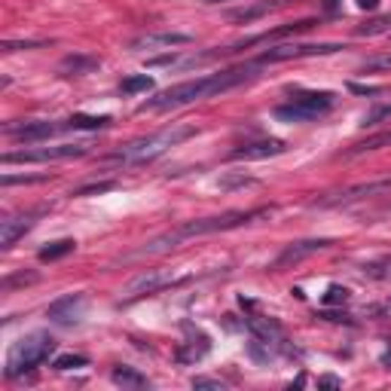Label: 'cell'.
<instances>
[{"instance_id":"obj_1","label":"cell","mask_w":391,"mask_h":391,"mask_svg":"<svg viewBox=\"0 0 391 391\" xmlns=\"http://www.w3.org/2000/svg\"><path fill=\"white\" fill-rule=\"evenodd\" d=\"M257 61H248V65H238V68H229V70H220V74H208V77H196V79H186V83H177L165 92H159L156 98H147L141 104V110H172V108H184V104H193V101H205L211 95H220L226 89H236L248 83V79L257 77Z\"/></svg>"},{"instance_id":"obj_2","label":"cell","mask_w":391,"mask_h":391,"mask_svg":"<svg viewBox=\"0 0 391 391\" xmlns=\"http://www.w3.org/2000/svg\"><path fill=\"white\" fill-rule=\"evenodd\" d=\"M266 214H272V208H251V211H224V214H214V217H199V220H186V224L168 229L165 236H156L153 242H147L144 248L138 251V257H147V254H162V251H172V248L184 245L186 238H196V236H211V233H226V229H238L245 224H254Z\"/></svg>"},{"instance_id":"obj_3","label":"cell","mask_w":391,"mask_h":391,"mask_svg":"<svg viewBox=\"0 0 391 391\" xmlns=\"http://www.w3.org/2000/svg\"><path fill=\"white\" fill-rule=\"evenodd\" d=\"M196 132H199V129L190 126V122H174V126L159 129V132H153V135L129 141V144H122L120 150H113L108 159H110V162H120V165H147V162H153V159L165 156L168 150L177 147L181 141L193 138Z\"/></svg>"},{"instance_id":"obj_4","label":"cell","mask_w":391,"mask_h":391,"mask_svg":"<svg viewBox=\"0 0 391 391\" xmlns=\"http://www.w3.org/2000/svg\"><path fill=\"white\" fill-rule=\"evenodd\" d=\"M52 352H56V340H52L49 333L37 331V333L22 336V340L10 349V358H6L4 376L6 379H19V376H25V373L37 370Z\"/></svg>"},{"instance_id":"obj_5","label":"cell","mask_w":391,"mask_h":391,"mask_svg":"<svg viewBox=\"0 0 391 391\" xmlns=\"http://www.w3.org/2000/svg\"><path fill=\"white\" fill-rule=\"evenodd\" d=\"M331 108H333L331 92H297L288 104L275 108V117L284 122H312L318 117H324Z\"/></svg>"},{"instance_id":"obj_6","label":"cell","mask_w":391,"mask_h":391,"mask_svg":"<svg viewBox=\"0 0 391 391\" xmlns=\"http://www.w3.org/2000/svg\"><path fill=\"white\" fill-rule=\"evenodd\" d=\"M340 43H275L257 58V65H275V61H290V58H312V56H331L340 52Z\"/></svg>"},{"instance_id":"obj_7","label":"cell","mask_w":391,"mask_h":391,"mask_svg":"<svg viewBox=\"0 0 391 391\" xmlns=\"http://www.w3.org/2000/svg\"><path fill=\"white\" fill-rule=\"evenodd\" d=\"M86 144H58V147H34V150H15V153H4V165L15 162H52V159H70L83 156Z\"/></svg>"},{"instance_id":"obj_8","label":"cell","mask_w":391,"mask_h":391,"mask_svg":"<svg viewBox=\"0 0 391 391\" xmlns=\"http://www.w3.org/2000/svg\"><path fill=\"white\" fill-rule=\"evenodd\" d=\"M184 278H177L174 272L168 269H150L144 275H138V278H132L126 284V300H138V297H153V293L165 290V288H174V284H181Z\"/></svg>"},{"instance_id":"obj_9","label":"cell","mask_w":391,"mask_h":391,"mask_svg":"<svg viewBox=\"0 0 391 391\" xmlns=\"http://www.w3.org/2000/svg\"><path fill=\"white\" fill-rule=\"evenodd\" d=\"M86 315V293H65V297L52 300L49 309H46V318L56 324H79Z\"/></svg>"},{"instance_id":"obj_10","label":"cell","mask_w":391,"mask_h":391,"mask_svg":"<svg viewBox=\"0 0 391 391\" xmlns=\"http://www.w3.org/2000/svg\"><path fill=\"white\" fill-rule=\"evenodd\" d=\"M331 245H333V238H303V242H290L278 257H275L272 269H288V266H297V263H303L306 257H312L318 251H327Z\"/></svg>"},{"instance_id":"obj_11","label":"cell","mask_w":391,"mask_h":391,"mask_svg":"<svg viewBox=\"0 0 391 391\" xmlns=\"http://www.w3.org/2000/svg\"><path fill=\"white\" fill-rule=\"evenodd\" d=\"M193 37L181 31H153V34H141L129 43L132 52H153V49H172V46H186Z\"/></svg>"},{"instance_id":"obj_12","label":"cell","mask_w":391,"mask_h":391,"mask_svg":"<svg viewBox=\"0 0 391 391\" xmlns=\"http://www.w3.org/2000/svg\"><path fill=\"white\" fill-rule=\"evenodd\" d=\"M31 226H34V211H28V214H6L0 220V248L13 251L15 242H19Z\"/></svg>"},{"instance_id":"obj_13","label":"cell","mask_w":391,"mask_h":391,"mask_svg":"<svg viewBox=\"0 0 391 391\" xmlns=\"http://www.w3.org/2000/svg\"><path fill=\"white\" fill-rule=\"evenodd\" d=\"M284 141L278 138H266V141H251V144H242L236 147L233 153H229V159H245V162H254V159H269V156H278L284 153Z\"/></svg>"},{"instance_id":"obj_14","label":"cell","mask_w":391,"mask_h":391,"mask_svg":"<svg viewBox=\"0 0 391 391\" xmlns=\"http://www.w3.org/2000/svg\"><path fill=\"white\" fill-rule=\"evenodd\" d=\"M58 129H65V126H56V122H25V126L19 129H6V135L15 138L19 144H37V141H46L52 138Z\"/></svg>"},{"instance_id":"obj_15","label":"cell","mask_w":391,"mask_h":391,"mask_svg":"<svg viewBox=\"0 0 391 391\" xmlns=\"http://www.w3.org/2000/svg\"><path fill=\"white\" fill-rule=\"evenodd\" d=\"M211 352V340L205 333H196V336H190L181 349L174 352V361L177 364H196V361H202L205 354Z\"/></svg>"},{"instance_id":"obj_16","label":"cell","mask_w":391,"mask_h":391,"mask_svg":"<svg viewBox=\"0 0 391 391\" xmlns=\"http://www.w3.org/2000/svg\"><path fill=\"white\" fill-rule=\"evenodd\" d=\"M248 327H251V333L257 336V342H263L266 349H269V345H281L284 342L281 327L275 324L272 318H248Z\"/></svg>"},{"instance_id":"obj_17","label":"cell","mask_w":391,"mask_h":391,"mask_svg":"<svg viewBox=\"0 0 391 391\" xmlns=\"http://www.w3.org/2000/svg\"><path fill=\"white\" fill-rule=\"evenodd\" d=\"M95 68H101V61H98L95 56H79V52L65 56V58H61V65H58V70L65 77H83V74H92Z\"/></svg>"},{"instance_id":"obj_18","label":"cell","mask_w":391,"mask_h":391,"mask_svg":"<svg viewBox=\"0 0 391 391\" xmlns=\"http://www.w3.org/2000/svg\"><path fill=\"white\" fill-rule=\"evenodd\" d=\"M113 385H122V388H147L150 379L141 373L138 367H129V364H120V367H113L110 373Z\"/></svg>"},{"instance_id":"obj_19","label":"cell","mask_w":391,"mask_h":391,"mask_svg":"<svg viewBox=\"0 0 391 391\" xmlns=\"http://www.w3.org/2000/svg\"><path fill=\"white\" fill-rule=\"evenodd\" d=\"M284 0H257V4H251L248 10H238V13H233L229 19L233 22H254V19H260V15H266V13H272L275 6H281Z\"/></svg>"},{"instance_id":"obj_20","label":"cell","mask_w":391,"mask_h":391,"mask_svg":"<svg viewBox=\"0 0 391 391\" xmlns=\"http://www.w3.org/2000/svg\"><path fill=\"white\" fill-rule=\"evenodd\" d=\"M77 251V242L74 238H58V242H52L46 248H40V260L43 263H52V260H61V257H68V254H74Z\"/></svg>"},{"instance_id":"obj_21","label":"cell","mask_w":391,"mask_h":391,"mask_svg":"<svg viewBox=\"0 0 391 391\" xmlns=\"http://www.w3.org/2000/svg\"><path fill=\"white\" fill-rule=\"evenodd\" d=\"M382 147H391V132H382V135H373L367 141H358L345 150V156H361V153H373V150H382Z\"/></svg>"},{"instance_id":"obj_22","label":"cell","mask_w":391,"mask_h":391,"mask_svg":"<svg viewBox=\"0 0 391 391\" xmlns=\"http://www.w3.org/2000/svg\"><path fill=\"white\" fill-rule=\"evenodd\" d=\"M110 117H86V113H74L65 126L68 129H108L110 126Z\"/></svg>"},{"instance_id":"obj_23","label":"cell","mask_w":391,"mask_h":391,"mask_svg":"<svg viewBox=\"0 0 391 391\" xmlns=\"http://www.w3.org/2000/svg\"><path fill=\"white\" fill-rule=\"evenodd\" d=\"M153 89V79H150L147 74H135V77H126L120 83V92L122 95H138V92H150Z\"/></svg>"},{"instance_id":"obj_24","label":"cell","mask_w":391,"mask_h":391,"mask_svg":"<svg viewBox=\"0 0 391 391\" xmlns=\"http://www.w3.org/2000/svg\"><path fill=\"white\" fill-rule=\"evenodd\" d=\"M52 367L56 370H79V367H89V358L86 354H58V358L52 361Z\"/></svg>"},{"instance_id":"obj_25","label":"cell","mask_w":391,"mask_h":391,"mask_svg":"<svg viewBox=\"0 0 391 391\" xmlns=\"http://www.w3.org/2000/svg\"><path fill=\"white\" fill-rule=\"evenodd\" d=\"M364 74H376V70H391V52H385V56H373L361 65Z\"/></svg>"},{"instance_id":"obj_26","label":"cell","mask_w":391,"mask_h":391,"mask_svg":"<svg viewBox=\"0 0 391 391\" xmlns=\"http://www.w3.org/2000/svg\"><path fill=\"white\" fill-rule=\"evenodd\" d=\"M385 31H391V15H385V19H373V22H367V25H361L358 28V34H364V37H373V34H385Z\"/></svg>"},{"instance_id":"obj_27","label":"cell","mask_w":391,"mask_h":391,"mask_svg":"<svg viewBox=\"0 0 391 391\" xmlns=\"http://www.w3.org/2000/svg\"><path fill=\"white\" fill-rule=\"evenodd\" d=\"M40 46H46V43L43 40H6L4 46H0V52L10 56V52H19V49H40Z\"/></svg>"},{"instance_id":"obj_28","label":"cell","mask_w":391,"mask_h":391,"mask_svg":"<svg viewBox=\"0 0 391 391\" xmlns=\"http://www.w3.org/2000/svg\"><path fill=\"white\" fill-rule=\"evenodd\" d=\"M254 177H245V174H229V177H220L217 186L220 190H236V186H251Z\"/></svg>"},{"instance_id":"obj_29","label":"cell","mask_w":391,"mask_h":391,"mask_svg":"<svg viewBox=\"0 0 391 391\" xmlns=\"http://www.w3.org/2000/svg\"><path fill=\"white\" fill-rule=\"evenodd\" d=\"M388 117H391V104H379L376 110H370L367 117H364V126H379V122Z\"/></svg>"},{"instance_id":"obj_30","label":"cell","mask_w":391,"mask_h":391,"mask_svg":"<svg viewBox=\"0 0 391 391\" xmlns=\"http://www.w3.org/2000/svg\"><path fill=\"white\" fill-rule=\"evenodd\" d=\"M345 300H349V290H345V288H340V284H333V288H327V293H324V303H327V306L345 303Z\"/></svg>"},{"instance_id":"obj_31","label":"cell","mask_w":391,"mask_h":391,"mask_svg":"<svg viewBox=\"0 0 391 391\" xmlns=\"http://www.w3.org/2000/svg\"><path fill=\"white\" fill-rule=\"evenodd\" d=\"M40 181H46L43 174L37 177H15V174H4V186H13V184H40Z\"/></svg>"},{"instance_id":"obj_32","label":"cell","mask_w":391,"mask_h":391,"mask_svg":"<svg viewBox=\"0 0 391 391\" xmlns=\"http://www.w3.org/2000/svg\"><path fill=\"white\" fill-rule=\"evenodd\" d=\"M193 388H217V391H224V382H220V379H208V376H199V379H193Z\"/></svg>"},{"instance_id":"obj_33","label":"cell","mask_w":391,"mask_h":391,"mask_svg":"<svg viewBox=\"0 0 391 391\" xmlns=\"http://www.w3.org/2000/svg\"><path fill=\"white\" fill-rule=\"evenodd\" d=\"M110 181H104V184H92V186H83V190H77L74 196H92V193H104V190H110Z\"/></svg>"},{"instance_id":"obj_34","label":"cell","mask_w":391,"mask_h":391,"mask_svg":"<svg viewBox=\"0 0 391 391\" xmlns=\"http://www.w3.org/2000/svg\"><path fill=\"white\" fill-rule=\"evenodd\" d=\"M352 92H358V95H379V89L376 86H352Z\"/></svg>"},{"instance_id":"obj_35","label":"cell","mask_w":391,"mask_h":391,"mask_svg":"<svg viewBox=\"0 0 391 391\" xmlns=\"http://www.w3.org/2000/svg\"><path fill=\"white\" fill-rule=\"evenodd\" d=\"M318 385H327V388H340L342 382L336 379V376H321V379H318Z\"/></svg>"},{"instance_id":"obj_36","label":"cell","mask_w":391,"mask_h":391,"mask_svg":"<svg viewBox=\"0 0 391 391\" xmlns=\"http://www.w3.org/2000/svg\"><path fill=\"white\" fill-rule=\"evenodd\" d=\"M358 6H361V10H376L379 0H358Z\"/></svg>"},{"instance_id":"obj_37","label":"cell","mask_w":391,"mask_h":391,"mask_svg":"<svg viewBox=\"0 0 391 391\" xmlns=\"http://www.w3.org/2000/svg\"><path fill=\"white\" fill-rule=\"evenodd\" d=\"M382 367H385V370H391V349H388L385 354H382Z\"/></svg>"},{"instance_id":"obj_38","label":"cell","mask_w":391,"mask_h":391,"mask_svg":"<svg viewBox=\"0 0 391 391\" xmlns=\"http://www.w3.org/2000/svg\"><path fill=\"white\" fill-rule=\"evenodd\" d=\"M205 4H226V0H205Z\"/></svg>"}]
</instances>
